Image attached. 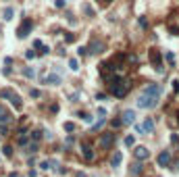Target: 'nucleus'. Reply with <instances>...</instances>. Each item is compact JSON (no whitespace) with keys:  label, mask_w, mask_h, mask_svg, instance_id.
Returning a JSON list of instances; mask_svg holds the SVG:
<instances>
[{"label":"nucleus","mask_w":179,"mask_h":177,"mask_svg":"<svg viewBox=\"0 0 179 177\" xmlns=\"http://www.w3.org/2000/svg\"><path fill=\"white\" fill-rule=\"evenodd\" d=\"M158 104V98L156 96H150V94H140L138 96V106L140 108H154V106Z\"/></svg>","instance_id":"1"},{"label":"nucleus","mask_w":179,"mask_h":177,"mask_svg":"<svg viewBox=\"0 0 179 177\" xmlns=\"http://www.w3.org/2000/svg\"><path fill=\"white\" fill-rule=\"evenodd\" d=\"M31 29H34V21L25 17L23 21H21V25L17 27V38H19V40H25L27 35L31 34Z\"/></svg>","instance_id":"2"},{"label":"nucleus","mask_w":179,"mask_h":177,"mask_svg":"<svg viewBox=\"0 0 179 177\" xmlns=\"http://www.w3.org/2000/svg\"><path fill=\"white\" fill-rule=\"evenodd\" d=\"M129 88H131V84L127 81V79H123L119 86H115V88L110 90V94L115 96V98H125L127 96V92H129Z\"/></svg>","instance_id":"3"},{"label":"nucleus","mask_w":179,"mask_h":177,"mask_svg":"<svg viewBox=\"0 0 179 177\" xmlns=\"http://www.w3.org/2000/svg\"><path fill=\"white\" fill-rule=\"evenodd\" d=\"M112 144H115V133H112V131H104V133L100 136V140H98V146H100L102 150H110Z\"/></svg>","instance_id":"4"},{"label":"nucleus","mask_w":179,"mask_h":177,"mask_svg":"<svg viewBox=\"0 0 179 177\" xmlns=\"http://www.w3.org/2000/svg\"><path fill=\"white\" fill-rule=\"evenodd\" d=\"M150 63L154 65L156 71H162V54H161V50H156V48L150 50Z\"/></svg>","instance_id":"5"},{"label":"nucleus","mask_w":179,"mask_h":177,"mask_svg":"<svg viewBox=\"0 0 179 177\" xmlns=\"http://www.w3.org/2000/svg\"><path fill=\"white\" fill-rule=\"evenodd\" d=\"M135 131L138 133H152L154 131V121L150 119V117H146V121L142 125H135Z\"/></svg>","instance_id":"6"},{"label":"nucleus","mask_w":179,"mask_h":177,"mask_svg":"<svg viewBox=\"0 0 179 177\" xmlns=\"http://www.w3.org/2000/svg\"><path fill=\"white\" fill-rule=\"evenodd\" d=\"M42 84H48V86H60L63 84V77L58 73H48L42 77Z\"/></svg>","instance_id":"7"},{"label":"nucleus","mask_w":179,"mask_h":177,"mask_svg":"<svg viewBox=\"0 0 179 177\" xmlns=\"http://www.w3.org/2000/svg\"><path fill=\"white\" fill-rule=\"evenodd\" d=\"M133 156H135V160H146L150 159V150L146 148V146H135V150H133Z\"/></svg>","instance_id":"8"},{"label":"nucleus","mask_w":179,"mask_h":177,"mask_svg":"<svg viewBox=\"0 0 179 177\" xmlns=\"http://www.w3.org/2000/svg\"><path fill=\"white\" fill-rule=\"evenodd\" d=\"M88 52H90V54H100V52H104V42H102V40H92V44L88 46Z\"/></svg>","instance_id":"9"},{"label":"nucleus","mask_w":179,"mask_h":177,"mask_svg":"<svg viewBox=\"0 0 179 177\" xmlns=\"http://www.w3.org/2000/svg\"><path fill=\"white\" fill-rule=\"evenodd\" d=\"M81 152H83V159L86 160H94V148H92V144L90 142H81Z\"/></svg>","instance_id":"10"},{"label":"nucleus","mask_w":179,"mask_h":177,"mask_svg":"<svg viewBox=\"0 0 179 177\" xmlns=\"http://www.w3.org/2000/svg\"><path fill=\"white\" fill-rule=\"evenodd\" d=\"M156 162H158V167H169L171 165V152L169 150H162L161 154L156 156Z\"/></svg>","instance_id":"11"},{"label":"nucleus","mask_w":179,"mask_h":177,"mask_svg":"<svg viewBox=\"0 0 179 177\" xmlns=\"http://www.w3.org/2000/svg\"><path fill=\"white\" fill-rule=\"evenodd\" d=\"M121 121H123V125H131V123H135V110H131V108L123 110V115H121Z\"/></svg>","instance_id":"12"},{"label":"nucleus","mask_w":179,"mask_h":177,"mask_svg":"<svg viewBox=\"0 0 179 177\" xmlns=\"http://www.w3.org/2000/svg\"><path fill=\"white\" fill-rule=\"evenodd\" d=\"M56 167H58V160H54V159H44L40 162V169H44V171H52Z\"/></svg>","instance_id":"13"},{"label":"nucleus","mask_w":179,"mask_h":177,"mask_svg":"<svg viewBox=\"0 0 179 177\" xmlns=\"http://www.w3.org/2000/svg\"><path fill=\"white\" fill-rule=\"evenodd\" d=\"M144 94H150V96H161V86L158 84H148L146 88H144Z\"/></svg>","instance_id":"14"},{"label":"nucleus","mask_w":179,"mask_h":177,"mask_svg":"<svg viewBox=\"0 0 179 177\" xmlns=\"http://www.w3.org/2000/svg\"><path fill=\"white\" fill-rule=\"evenodd\" d=\"M11 119H13V117H11V113L0 104V125H8V123H11Z\"/></svg>","instance_id":"15"},{"label":"nucleus","mask_w":179,"mask_h":177,"mask_svg":"<svg viewBox=\"0 0 179 177\" xmlns=\"http://www.w3.org/2000/svg\"><path fill=\"white\" fill-rule=\"evenodd\" d=\"M8 100H11V104L15 106V108H17V110H21V108H23V100H21V96H19L17 92H13V94H11V98H8Z\"/></svg>","instance_id":"16"},{"label":"nucleus","mask_w":179,"mask_h":177,"mask_svg":"<svg viewBox=\"0 0 179 177\" xmlns=\"http://www.w3.org/2000/svg\"><path fill=\"white\" fill-rule=\"evenodd\" d=\"M121 160H123V154L117 150V152L110 156V167H119V165H121Z\"/></svg>","instance_id":"17"},{"label":"nucleus","mask_w":179,"mask_h":177,"mask_svg":"<svg viewBox=\"0 0 179 177\" xmlns=\"http://www.w3.org/2000/svg\"><path fill=\"white\" fill-rule=\"evenodd\" d=\"M13 17H15V8H13V6H6V8L2 11V19H4V21H11Z\"/></svg>","instance_id":"18"},{"label":"nucleus","mask_w":179,"mask_h":177,"mask_svg":"<svg viewBox=\"0 0 179 177\" xmlns=\"http://www.w3.org/2000/svg\"><path fill=\"white\" fill-rule=\"evenodd\" d=\"M25 152H29V154H36L37 152V142H27V144H25Z\"/></svg>","instance_id":"19"},{"label":"nucleus","mask_w":179,"mask_h":177,"mask_svg":"<svg viewBox=\"0 0 179 177\" xmlns=\"http://www.w3.org/2000/svg\"><path fill=\"white\" fill-rule=\"evenodd\" d=\"M129 171H131V175H135V177H138L140 173H142V162H140V160H138V162H133Z\"/></svg>","instance_id":"20"},{"label":"nucleus","mask_w":179,"mask_h":177,"mask_svg":"<svg viewBox=\"0 0 179 177\" xmlns=\"http://www.w3.org/2000/svg\"><path fill=\"white\" fill-rule=\"evenodd\" d=\"M81 11L86 13V17H94V8L90 6L88 2H83V4H81Z\"/></svg>","instance_id":"21"},{"label":"nucleus","mask_w":179,"mask_h":177,"mask_svg":"<svg viewBox=\"0 0 179 177\" xmlns=\"http://www.w3.org/2000/svg\"><path fill=\"white\" fill-rule=\"evenodd\" d=\"M23 75H25L27 79H34V77H36V71L31 69V67H23Z\"/></svg>","instance_id":"22"},{"label":"nucleus","mask_w":179,"mask_h":177,"mask_svg":"<svg viewBox=\"0 0 179 177\" xmlns=\"http://www.w3.org/2000/svg\"><path fill=\"white\" fill-rule=\"evenodd\" d=\"M42 133H44V131H40V129H36V131H29V140H31V142H37L40 138H42Z\"/></svg>","instance_id":"23"},{"label":"nucleus","mask_w":179,"mask_h":177,"mask_svg":"<svg viewBox=\"0 0 179 177\" xmlns=\"http://www.w3.org/2000/svg\"><path fill=\"white\" fill-rule=\"evenodd\" d=\"M11 94H13L11 88H2L0 90V98H11Z\"/></svg>","instance_id":"24"},{"label":"nucleus","mask_w":179,"mask_h":177,"mask_svg":"<svg viewBox=\"0 0 179 177\" xmlns=\"http://www.w3.org/2000/svg\"><path fill=\"white\" fill-rule=\"evenodd\" d=\"M69 67H71V71H79V63H77V58H69Z\"/></svg>","instance_id":"25"},{"label":"nucleus","mask_w":179,"mask_h":177,"mask_svg":"<svg viewBox=\"0 0 179 177\" xmlns=\"http://www.w3.org/2000/svg\"><path fill=\"white\" fill-rule=\"evenodd\" d=\"M121 125H123V121H121V117H119V119H112V121H110V127H112V129H119Z\"/></svg>","instance_id":"26"},{"label":"nucleus","mask_w":179,"mask_h":177,"mask_svg":"<svg viewBox=\"0 0 179 177\" xmlns=\"http://www.w3.org/2000/svg\"><path fill=\"white\" fill-rule=\"evenodd\" d=\"M125 146H127V148L135 146V138H133V136H127V138H125Z\"/></svg>","instance_id":"27"},{"label":"nucleus","mask_w":179,"mask_h":177,"mask_svg":"<svg viewBox=\"0 0 179 177\" xmlns=\"http://www.w3.org/2000/svg\"><path fill=\"white\" fill-rule=\"evenodd\" d=\"M36 56H37L36 50H27V52H25V58H27V61H34Z\"/></svg>","instance_id":"28"},{"label":"nucleus","mask_w":179,"mask_h":177,"mask_svg":"<svg viewBox=\"0 0 179 177\" xmlns=\"http://www.w3.org/2000/svg\"><path fill=\"white\" fill-rule=\"evenodd\" d=\"M29 96H31V98H40V96H42V92H40L37 88H31V90H29Z\"/></svg>","instance_id":"29"},{"label":"nucleus","mask_w":179,"mask_h":177,"mask_svg":"<svg viewBox=\"0 0 179 177\" xmlns=\"http://www.w3.org/2000/svg\"><path fill=\"white\" fill-rule=\"evenodd\" d=\"M63 127H65V131H69V133H71V131H75V123H71V121H67Z\"/></svg>","instance_id":"30"},{"label":"nucleus","mask_w":179,"mask_h":177,"mask_svg":"<svg viewBox=\"0 0 179 177\" xmlns=\"http://www.w3.org/2000/svg\"><path fill=\"white\" fill-rule=\"evenodd\" d=\"M164 58H167V63H169V65H173V63H175V54H173V52H167V54H164Z\"/></svg>","instance_id":"31"},{"label":"nucleus","mask_w":179,"mask_h":177,"mask_svg":"<svg viewBox=\"0 0 179 177\" xmlns=\"http://www.w3.org/2000/svg\"><path fill=\"white\" fill-rule=\"evenodd\" d=\"M79 117H81L86 123H92V115H90V113H79Z\"/></svg>","instance_id":"32"},{"label":"nucleus","mask_w":179,"mask_h":177,"mask_svg":"<svg viewBox=\"0 0 179 177\" xmlns=\"http://www.w3.org/2000/svg\"><path fill=\"white\" fill-rule=\"evenodd\" d=\"M77 54H79V56H86V54H90V52H88V46H79V48H77Z\"/></svg>","instance_id":"33"},{"label":"nucleus","mask_w":179,"mask_h":177,"mask_svg":"<svg viewBox=\"0 0 179 177\" xmlns=\"http://www.w3.org/2000/svg\"><path fill=\"white\" fill-rule=\"evenodd\" d=\"M54 6L56 8H65L67 6V0H54Z\"/></svg>","instance_id":"34"},{"label":"nucleus","mask_w":179,"mask_h":177,"mask_svg":"<svg viewBox=\"0 0 179 177\" xmlns=\"http://www.w3.org/2000/svg\"><path fill=\"white\" fill-rule=\"evenodd\" d=\"M138 23H140L142 29H148V21H146V17H140V19H138Z\"/></svg>","instance_id":"35"},{"label":"nucleus","mask_w":179,"mask_h":177,"mask_svg":"<svg viewBox=\"0 0 179 177\" xmlns=\"http://www.w3.org/2000/svg\"><path fill=\"white\" fill-rule=\"evenodd\" d=\"M102 125H104V119H98V123H94V125H92V129H94V131H98V129H100Z\"/></svg>","instance_id":"36"},{"label":"nucleus","mask_w":179,"mask_h":177,"mask_svg":"<svg viewBox=\"0 0 179 177\" xmlns=\"http://www.w3.org/2000/svg\"><path fill=\"white\" fill-rule=\"evenodd\" d=\"M65 42H67V44H73V42H75V35L73 34H65Z\"/></svg>","instance_id":"37"},{"label":"nucleus","mask_w":179,"mask_h":177,"mask_svg":"<svg viewBox=\"0 0 179 177\" xmlns=\"http://www.w3.org/2000/svg\"><path fill=\"white\" fill-rule=\"evenodd\" d=\"M2 150H4V156H13V148L11 146H4Z\"/></svg>","instance_id":"38"},{"label":"nucleus","mask_w":179,"mask_h":177,"mask_svg":"<svg viewBox=\"0 0 179 177\" xmlns=\"http://www.w3.org/2000/svg\"><path fill=\"white\" fill-rule=\"evenodd\" d=\"M34 48H37V50H42V48H44L42 40H34Z\"/></svg>","instance_id":"39"},{"label":"nucleus","mask_w":179,"mask_h":177,"mask_svg":"<svg viewBox=\"0 0 179 177\" xmlns=\"http://www.w3.org/2000/svg\"><path fill=\"white\" fill-rule=\"evenodd\" d=\"M0 133L2 136H8V125H0Z\"/></svg>","instance_id":"40"},{"label":"nucleus","mask_w":179,"mask_h":177,"mask_svg":"<svg viewBox=\"0 0 179 177\" xmlns=\"http://www.w3.org/2000/svg\"><path fill=\"white\" fill-rule=\"evenodd\" d=\"M171 86H173V92H175V94H179V81H177V79H175Z\"/></svg>","instance_id":"41"},{"label":"nucleus","mask_w":179,"mask_h":177,"mask_svg":"<svg viewBox=\"0 0 179 177\" xmlns=\"http://www.w3.org/2000/svg\"><path fill=\"white\" fill-rule=\"evenodd\" d=\"M171 142H173V144H177V146H179V136H177V133H173V136H171Z\"/></svg>","instance_id":"42"},{"label":"nucleus","mask_w":179,"mask_h":177,"mask_svg":"<svg viewBox=\"0 0 179 177\" xmlns=\"http://www.w3.org/2000/svg\"><path fill=\"white\" fill-rule=\"evenodd\" d=\"M48 52H50V48H48V46H44V48H42L37 54H48Z\"/></svg>","instance_id":"43"},{"label":"nucleus","mask_w":179,"mask_h":177,"mask_svg":"<svg viewBox=\"0 0 179 177\" xmlns=\"http://www.w3.org/2000/svg\"><path fill=\"white\" fill-rule=\"evenodd\" d=\"M4 65H6V67H8V65H13V58H11V56H6V58H4Z\"/></svg>","instance_id":"44"},{"label":"nucleus","mask_w":179,"mask_h":177,"mask_svg":"<svg viewBox=\"0 0 179 177\" xmlns=\"http://www.w3.org/2000/svg\"><path fill=\"white\" fill-rule=\"evenodd\" d=\"M2 73H4V75L8 77V75H11V67H4V69H2Z\"/></svg>","instance_id":"45"},{"label":"nucleus","mask_w":179,"mask_h":177,"mask_svg":"<svg viewBox=\"0 0 179 177\" xmlns=\"http://www.w3.org/2000/svg\"><path fill=\"white\" fill-rule=\"evenodd\" d=\"M29 177H37V171H34V169H29Z\"/></svg>","instance_id":"46"},{"label":"nucleus","mask_w":179,"mask_h":177,"mask_svg":"<svg viewBox=\"0 0 179 177\" xmlns=\"http://www.w3.org/2000/svg\"><path fill=\"white\" fill-rule=\"evenodd\" d=\"M77 177H88V175H86V173H81V171H79V173H77Z\"/></svg>","instance_id":"47"},{"label":"nucleus","mask_w":179,"mask_h":177,"mask_svg":"<svg viewBox=\"0 0 179 177\" xmlns=\"http://www.w3.org/2000/svg\"><path fill=\"white\" fill-rule=\"evenodd\" d=\"M8 177H19V175L15 173V171H13V173H8Z\"/></svg>","instance_id":"48"},{"label":"nucleus","mask_w":179,"mask_h":177,"mask_svg":"<svg viewBox=\"0 0 179 177\" xmlns=\"http://www.w3.org/2000/svg\"><path fill=\"white\" fill-rule=\"evenodd\" d=\"M177 121H179V110H177Z\"/></svg>","instance_id":"49"},{"label":"nucleus","mask_w":179,"mask_h":177,"mask_svg":"<svg viewBox=\"0 0 179 177\" xmlns=\"http://www.w3.org/2000/svg\"><path fill=\"white\" fill-rule=\"evenodd\" d=\"M0 35H2V27H0Z\"/></svg>","instance_id":"50"},{"label":"nucleus","mask_w":179,"mask_h":177,"mask_svg":"<svg viewBox=\"0 0 179 177\" xmlns=\"http://www.w3.org/2000/svg\"><path fill=\"white\" fill-rule=\"evenodd\" d=\"M104 2H110V0H104Z\"/></svg>","instance_id":"51"}]
</instances>
